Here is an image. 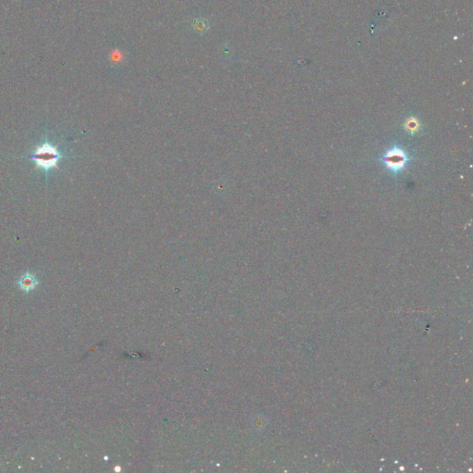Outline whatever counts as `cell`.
<instances>
[{"mask_svg":"<svg viewBox=\"0 0 473 473\" xmlns=\"http://www.w3.org/2000/svg\"><path fill=\"white\" fill-rule=\"evenodd\" d=\"M413 158L402 146L394 144L379 158L386 169L393 176H398L404 170Z\"/></svg>","mask_w":473,"mask_h":473,"instance_id":"cell-1","label":"cell"},{"mask_svg":"<svg viewBox=\"0 0 473 473\" xmlns=\"http://www.w3.org/2000/svg\"><path fill=\"white\" fill-rule=\"evenodd\" d=\"M60 158L61 154L57 151V147L49 142H45L38 146L33 154V160L36 167L44 170L57 168Z\"/></svg>","mask_w":473,"mask_h":473,"instance_id":"cell-2","label":"cell"},{"mask_svg":"<svg viewBox=\"0 0 473 473\" xmlns=\"http://www.w3.org/2000/svg\"><path fill=\"white\" fill-rule=\"evenodd\" d=\"M17 285L23 293L28 294L34 291L37 287L39 280L34 274L32 273H26L19 277L17 281Z\"/></svg>","mask_w":473,"mask_h":473,"instance_id":"cell-3","label":"cell"},{"mask_svg":"<svg viewBox=\"0 0 473 473\" xmlns=\"http://www.w3.org/2000/svg\"><path fill=\"white\" fill-rule=\"evenodd\" d=\"M404 129H405L406 133L411 134V135H414V134L420 132L421 122L415 117H410L406 120L405 125H404Z\"/></svg>","mask_w":473,"mask_h":473,"instance_id":"cell-4","label":"cell"},{"mask_svg":"<svg viewBox=\"0 0 473 473\" xmlns=\"http://www.w3.org/2000/svg\"><path fill=\"white\" fill-rule=\"evenodd\" d=\"M193 27L195 29V31L197 33H201V34H203L204 32H206L209 29L208 22L203 19H196L194 22H193Z\"/></svg>","mask_w":473,"mask_h":473,"instance_id":"cell-5","label":"cell"}]
</instances>
